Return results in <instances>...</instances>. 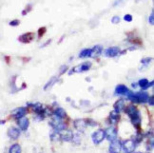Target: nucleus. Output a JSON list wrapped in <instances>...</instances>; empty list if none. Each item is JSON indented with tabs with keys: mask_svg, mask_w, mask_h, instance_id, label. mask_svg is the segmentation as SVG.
Here are the masks:
<instances>
[{
	"mask_svg": "<svg viewBox=\"0 0 154 153\" xmlns=\"http://www.w3.org/2000/svg\"><path fill=\"white\" fill-rule=\"evenodd\" d=\"M125 111L131 118L133 125L137 130H140V128H141V115H140V111L138 110L137 107L134 105H128V106L125 107Z\"/></svg>",
	"mask_w": 154,
	"mask_h": 153,
	"instance_id": "nucleus-1",
	"label": "nucleus"
},
{
	"mask_svg": "<svg viewBox=\"0 0 154 153\" xmlns=\"http://www.w3.org/2000/svg\"><path fill=\"white\" fill-rule=\"evenodd\" d=\"M50 124L51 127H52L53 130H56V131H62L63 130L66 128V125H65L62 119L55 116V115H52Z\"/></svg>",
	"mask_w": 154,
	"mask_h": 153,
	"instance_id": "nucleus-2",
	"label": "nucleus"
},
{
	"mask_svg": "<svg viewBox=\"0 0 154 153\" xmlns=\"http://www.w3.org/2000/svg\"><path fill=\"white\" fill-rule=\"evenodd\" d=\"M91 66H92L91 62H85L83 64H81V65H78L76 67L73 68L71 70L68 72V74L71 75V74L75 72H85V71H88V70H90Z\"/></svg>",
	"mask_w": 154,
	"mask_h": 153,
	"instance_id": "nucleus-3",
	"label": "nucleus"
},
{
	"mask_svg": "<svg viewBox=\"0 0 154 153\" xmlns=\"http://www.w3.org/2000/svg\"><path fill=\"white\" fill-rule=\"evenodd\" d=\"M34 38H35V33L32 32H25V33H23V34L20 35V36H18L17 40H18L20 43L30 44V42L33 41Z\"/></svg>",
	"mask_w": 154,
	"mask_h": 153,
	"instance_id": "nucleus-4",
	"label": "nucleus"
},
{
	"mask_svg": "<svg viewBox=\"0 0 154 153\" xmlns=\"http://www.w3.org/2000/svg\"><path fill=\"white\" fill-rule=\"evenodd\" d=\"M92 141L95 145H99L100 143H102L105 139V130H98L96 131H94L92 133Z\"/></svg>",
	"mask_w": 154,
	"mask_h": 153,
	"instance_id": "nucleus-5",
	"label": "nucleus"
},
{
	"mask_svg": "<svg viewBox=\"0 0 154 153\" xmlns=\"http://www.w3.org/2000/svg\"><path fill=\"white\" fill-rule=\"evenodd\" d=\"M27 113H28V108H24V107L17 108L12 111V117L15 118V120H18V119H20V118L25 117Z\"/></svg>",
	"mask_w": 154,
	"mask_h": 153,
	"instance_id": "nucleus-6",
	"label": "nucleus"
},
{
	"mask_svg": "<svg viewBox=\"0 0 154 153\" xmlns=\"http://www.w3.org/2000/svg\"><path fill=\"white\" fill-rule=\"evenodd\" d=\"M105 138H107L109 142L116 140V138H117V130L113 127L108 128L105 130Z\"/></svg>",
	"mask_w": 154,
	"mask_h": 153,
	"instance_id": "nucleus-7",
	"label": "nucleus"
},
{
	"mask_svg": "<svg viewBox=\"0 0 154 153\" xmlns=\"http://www.w3.org/2000/svg\"><path fill=\"white\" fill-rule=\"evenodd\" d=\"M122 149H124L126 153H131L135 149V142L133 140H126L122 144Z\"/></svg>",
	"mask_w": 154,
	"mask_h": 153,
	"instance_id": "nucleus-8",
	"label": "nucleus"
},
{
	"mask_svg": "<svg viewBox=\"0 0 154 153\" xmlns=\"http://www.w3.org/2000/svg\"><path fill=\"white\" fill-rule=\"evenodd\" d=\"M73 125H74V128L80 132H83L86 130V128L88 127L86 119H76V120H74Z\"/></svg>",
	"mask_w": 154,
	"mask_h": 153,
	"instance_id": "nucleus-9",
	"label": "nucleus"
},
{
	"mask_svg": "<svg viewBox=\"0 0 154 153\" xmlns=\"http://www.w3.org/2000/svg\"><path fill=\"white\" fill-rule=\"evenodd\" d=\"M122 150V143L119 140H114L110 143L109 152L110 153H120Z\"/></svg>",
	"mask_w": 154,
	"mask_h": 153,
	"instance_id": "nucleus-10",
	"label": "nucleus"
},
{
	"mask_svg": "<svg viewBox=\"0 0 154 153\" xmlns=\"http://www.w3.org/2000/svg\"><path fill=\"white\" fill-rule=\"evenodd\" d=\"M60 139L63 141H66V142H70L73 139V133L71 132L70 130H63L62 131L60 132Z\"/></svg>",
	"mask_w": 154,
	"mask_h": 153,
	"instance_id": "nucleus-11",
	"label": "nucleus"
},
{
	"mask_svg": "<svg viewBox=\"0 0 154 153\" xmlns=\"http://www.w3.org/2000/svg\"><path fill=\"white\" fill-rule=\"evenodd\" d=\"M16 121H17V125H18L20 130H23V131L28 130L29 125H30V121H29L28 118H27V117H22V118H20V119H18V120H16Z\"/></svg>",
	"mask_w": 154,
	"mask_h": 153,
	"instance_id": "nucleus-12",
	"label": "nucleus"
},
{
	"mask_svg": "<svg viewBox=\"0 0 154 153\" xmlns=\"http://www.w3.org/2000/svg\"><path fill=\"white\" fill-rule=\"evenodd\" d=\"M120 53V48L118 47H110L106 50L105 55L107 57H115Z\"/></svg>",
	"mask_w": 154,
	"mask_h": 153,
	"instance_id": "nucleus-13",
	"label": "nucleus"
},
{
	"mask_svg": "<svg viewBox=\"0 0 154 153\" xmlns=\"http://www.w3.org/2000/svg\"><path fill=\"white\" fill-rule=\"evenodd\" d=\"M8 136L12 140H17L20 136V130L15 127H11L8 130Z\"/></svg>",
	"mask_w": 154,
	"mask_h": 153,
	"instance_id": "nucleus-14",
	"label": "nucleus"
},
{
	"mask_svg": "<svg viewBox=\"0 0 154 153\" xmlns=\"http://www.w3.org/2000/svg\"><path fill=\"white\" fill-rule=\"evenodd\" d=\"M128 88L126 86L123 84H120L118 86H116L115 88V94L117 95H126L128 93Z\"/></svg>",
	"mask_w": 154,
	"mask_h": 153,
	"instance_id": "nucleus-15",
	"label": "nucleus"
},
{
	"mask_svg": "<svg viewBox=\"0 0 154 153\" xmlns=\"http://www.w3.org/2000/svg\"><path fill=\"white\" fill-rule=\"evenodd\" d=\"M137 84L139 85V87L141 88L143 90H146L148 88H150V86H152V85H153V81H151V82L149 83V81L148 79L143 78V79H140Z\"/></svg>",
	"mask_w": 154,
	"mask_h": 153,
	"instance_id": "nucleus-16",
	"label": "nucleus"
},
{
	"mask_svg": "<svg viewBox=\"0 0 154 153\" xmlns=\"http://www.w3.org/2000/svg\"><path fill=\"white\" fill-rule=\"evenodd\" d=\"M125 107H126V105H125V101L123 100V99H119L117 100L114 103L113 105V108H114V111L116 112H118V113H120L122 110H125Z\"/></svg>",
	"mask_w": 154,
	"mask_h": 153,
	"instance_id": "nucleus-17",
	"label": "nucleus"
},
{
	"mask_svg": "<svg viewBox=\"0 0 154 153\" xmlns=\"http://www.w3.org/2000/svg\"><path fill=\"white\" fill-rule=\"evenodd\" d=\"M108 119H109V122H110L111 124H117L120 121V113H118V112H116L114 110H112L110 113H109Z\"/></svg>",
	"mask_w": 154,
	"mask_h": 153,
	"instance_id": "nucleus-18",
	"label": "nucleus"
},
{
	"mask_svg": "<svg viewBox=\"0 0 154 153\" xmlns=\"http://www.w3.org/2000/svg\"><path fill=\"white\" fill-rule=\"evenodd\" d=\"M103 52V47L101 45H96L91 49V55L90 57H97L99 56Z\"/></svg>",
	"mask_w": 154,
	"mask_h": 153,
	"instance_id": "nucleus-19",
	"label": "nucleus"
},
{
	"mask_svg": "<svg viewBox=\"0 0 154 153\" xmlns=\"http://www.w3.org/2000/svg\"><path fill=\"white\" fill-rule=\"evenodd\" d=\"M137 95H138L139 104H145V103H146V102H148V97H149L148 93H146V92H145V91H143V92H137Z\"/></svg>",
	"mask_w": 154,
	"mask_h": 153,
	"instance_id": "nucleus-20",
	"label": "nucleus"
},
{
	"mask_svg": "<svg viewBox=\"0 0 154 153\" xmlns=\"http://www.w3.org/2000/svg\"><path fill=\"white\" fill-rule=\"evenodd\" d=\"M128 42H131L133 45H137V46H142L143 45V41L142 39L138 36H134V35H128Z\"/></svg>",
	"mask_w": 154,
	"mask_h": 153,
	"instance_id": "nucleus-21",
	"label": "nucleus"
},
{
	"mask_svg": "<svg viewBox=\"0 0 154 153\" xmlns=\"http://www.w3.org/2000/svg\"><path fill=\"white\" fill-rule=\"evenodd\" d=\"M53 115H55V116L59 117L61 119H64V118L67 117V112L65 111V110H64V108H57L54 110Z\"/></svg>",
	"mask_w": 154,
	"mask_h": 153,
	"instance_id": "nucleus-22",
	"label": "nucleus"
},
{
	"mask_svg": "<svg viewBox=\"0 0 154 153\" xmlns=\"http://www.w3.org/2000/svg\"><path fill=\"white\" fill-rule=\"evenodd\" d=\"M56 82H57V77H55V76H54V77H51L50 79L49 80V82H48V83L45 85V87H44L43 90H45V91H47L48 90H50V88L52 87L53 85L55 84Z\"/></svg>",
	"mask_w": 154,
	"mask_h": 153,
	"instance_id": "nucleus-23",
	"label": "nucleus"
},
{
	"mask_svg": "<svg viewBox=\"0 0 154 153\" xmlns=\"http://www.w3.org/2000/svg\"><path fill=\"white\" fill-rule=\"evenodd\" d=\"M21 147L18 144H13L9 149V153H21Z\"/></svg>",
	"mask_w": 154,
	"mask_h": 153,
	"instance_id": "nucleus-24",
	"label": "nucleus"
},
{
	"mask_svg": "<svg viewBox=\"0 0 154 153\" xmlns=\"http://www.w3.org/2000/svg\"><path fill=\"white\" fill-rule=\"evenodd\" d=\"M91 55V49H85L79 54L80 58H86V57H90Z\"/></svg>",
	"mask_w": 154,
	"mask_h": 153,
	"instance_id": "nucleus-25",
	"label": "nucleus"
},
{
	"mask_svg": "<svg viewBox=\"0 0 154 153\" xmlns=\"http://www.w3.org/2000/svg\"><path fill=\"white\" fill-rule=\"evenodd\" d=\"M47 32V28L46 27H40L37 30V35H38V39H41L42 37L45 35V33Z\"/></svg>",
	"mask_w": 154,
	"mask_h": 153,
	"instance_id": "nucleus-26",
	"label": "nucleus"
},
{
	"mask_svg": "<svg viewBox=\"0 0 154 153\" xmlns=\"http://www.w3.org/2000/svg\"><path fill=\"white\" fill-rule=\"evenodd\" d=\"M68 67L67 65H63V66H61L60 67V69H59V74H58V76H62L63 74H65L68 71Z\"/></svg>",
	"mask_w": 154,
	"mask_h": 153,
	"instance_id": "nucleus-27",
	"label": "nucleus"
},
{
	"mask_svg": "<svg viewBox=\"0 0 154 153\" xmlns=\"http://www.w3.org/2000/svg\"><path fill=\"white\" fill-rule=\"evenodd\" d=\"M32 4L27 5V6H26V8L22 11V15H27L30 11H32Z\"/></svg>",
	"mask_w": 154,
	"mask_h": 153,
	"instance_id": "nucleus-28",
	"label": "nucleus"
},
{
	"mask_svg": "<svg viewBox=\"0 0 154 153\" xmlns=\"http://www.w3.org/2000/svg\"><path fill=\"white\" fill-rule=\"evenodd\" d=\"M50 139L52 141L60 140V133H59V132H53V133L50 135Z\"/></svg>",
	"mask_w": 154,
	"mask_h": 153,
	"instance_id": "nucleus-29",
	"label": "nucleus"
},
{
	"mask_svg": "<svg viewBox=\"0 0 154 153\" xmlns=\"http://www.w3.org/2000/svg\"><path fill=\"white\" fill-rule=\"evenodd\" d=\"M151 61H152L151 57H146V58H143L141 60V64H143V65H145V66H148Z\"/></svg>",
	"mask_w": 154,
	"mask_h": 153,
	"instance_id": "nucleus-30",
	"label": "nucleus"
},
{
	"mask_svg": "<svg viewBox=\"0 0 154 153\" xmlns=\"http://www.w3.org/2000/svg\"><path fill=\"white\" fill-rule=\"evenodd\" d=\"M20 24V20L18 19H15V20H12V21H10L9 25L12 26V27H17Z\"/></svg>",
	"mask_w": 154,
	"mask_h": 153,
	"instance_id": "nucleus-31",
	"label": "nucleus"
},
{
	"mask_svg": "<svg viewBox=\"0 0 154 153\" xmlns=\"http://www.w3.org/2000/svg\"><path fill=\"white\" fill-rule=\"evenodd\" d=\"M120 17L119 16H117V15H115V16H113V17L111 18V23L112 24H119L120 23Z\"/></svg>",
	"mask_w": 154,
	"mask_h": 153,
	"instance_id": "nucleus-32",
	"label": "nucleus"
},
{
	"mask_svg": "<svg viewBox=\"0 0 154 153\" xmlns=\"http://www.w3.org/2000/svg\"><path fill=\"white\" fill-rule=\"evenodd\" d=\"M148 22L150 25H154V12L152 11L150 13V16L148 17Z\"/></svg>",
	"mask_w": 154,
	"mask_h": 153,
	"instance_id": "nucleus-33",
	"label": "nucleus"
},
{
	"mask_svg": "<svg viewBox=\"0 0 154 153\" xmlns=\"http://www.w3.org/2000/svg\"><path fill=\"white\" fill-rule=\"evenodd\" d=\"M124 20L126 22H131L132 21V15L131 14H126L124 16Z\"/></svg>",
	"mask_w": 154,
	"mask_h": 153,
	"instance_id": "nucleus-34",
	"label": "nucleus"
},
{
	"mask_svg": "<svg viewBox=\"0 0 154 153\" xmlns=\"http://www.w3.org/2000/svg\"><path fill=\"white\" fill-rule=\"evenodd\" d=\"M148 103L151 107H153V105H154V97H153V95H151V96L148 97Z\"/></svg>",
	"mask_w": 154,
	"mask_h": 153,
	"instance_id": "nucleus-35",
	"label": "nucleus"
},
{
	"mask_svg": "<svg viewBox=\"0 0 154 153\" xmlns=\"http://www.w3.org/2000/svg\"><path fill=\"white\" fill-rule=\"evenodd\" d=\"M4 60H5V62H6L7 65H10V64H11V56L5 55L4 56Z\"/></svg>",
	"mask_w": 154,
	"mask_h": 153,
	"instance_id": "nucleus-36",
	"label": "nucleus"
},
{
	"mask_svg": "<svg viewBox=\"0 0 154 153\" xmlns=\"http://www.w3.org/2000/svg\"><path fill=\"white\" fill-rule=\"evenodd\" d=\"M30 60V57H22V61H23L24 64L28 63Z\"/></svg>",
	"mask_w": 154,
	"mask_h": 153,
	"instance_id": "nucleus-37",
	"label": "nucleus"
},
{
	"mask_svg": "<svg viewBox=\"0 0 154 153\" xmlns=\"http://www.w3.org/2000/svg\"><path fill=\"white\" fill-rule=\"evenodd\" d=\"M50 43H51V39H49V40H48V41H47L46 43H44L43 45L41 46V48H45L46 46H48V45H49V44H50Z\"/></svg>",
	"mask_w": 154,
	"mask_h": 153,
	"instance_id": "nucleus-38",
	"label": "nucleus"
},
{
	"mask_svg": "<svg viewBox=\"0 0 154 153\" xmlns=\"http://www.w3.org/2000/svg\"><path fill=\"white\" fill-rule=\"evenodd\" d=\"M5 122H6V121H4V120H1V121H0V125H3V124H5Z\"/></svg>",
	"mask_w": 154,
	"mask_h": 153,
	"instance_id": "nucleus-39",
	"label": "nucleus"
},
{
	"mask_svg": "<svg viewBox=\"0 0 154 153\" xmlns=\"http://www.w3.org/2000/svg\"><path fill=\"white\" fill-rule=\"evenodd\" d=\"M64 37H65V35H63L62 37H61V39H60V41H59V43H61V42H62V41H63V39H64Z\"/></svg>",
	"mask_w": 154,
	"mask_h": 153,
	"instance_id": "nucleus-40",
	"label": "nucleus"
},
{
	"mask_svg": "<svg viewBox=\"0 0 154 153\" xmlns=\"http://www.w3.org/2000/svg\"><path fill=\"white\" fill-rule=\"evenodd\" d=\"M134 153H141V152H134Z\"/></svg>",
	"mask_w": 154,
	"mask_h": 153,
	"instance_id": "nucleus-41",
	"label": "nucleus"
},
{
	"mask_svg": "<svg viewBox=\"0 0 154 153\" xmlns=\"http://www.w3.org/2000/svg\"><path fill=\"white\" fill-rule=\"evenodd\" d=\"M148 153H149V152H148Z\"/></svg>",
	"mask_w": 154,
	"mask_h": 153,
	"instance_id": "nucleus-42",
	"label": "nucleus"
}]
</instances>
